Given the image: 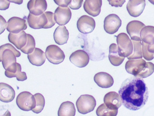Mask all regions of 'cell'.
Returning a JSON list of instances; mask_svg holds the SVG:
<instances>
[{
    "label": "cell",
    "mask_w": 154,
    "mask_h": 116,
    "mask_svg": "<svg viewBox=\"0 0 154 116\" xmlns=\"http://www.w3.org/2000/svg\"><path fill=\"white\" fill-rule=\"evenodd\" d=\"M119 93L123 106L132 111L143 108L149 98L148 89L143 79L135 76L125 80Z\"/></svg>",
    "instance_id": "1"
},
{
    "label": "cell",
    "mask_w": 154,
    "mask_h": 116,
    "mask_svg": "<svg viewBox=\"0 0 154 116\" xmlns=\"http://www.w3.org/2000/svg\"><path fill=\"white\" fill-rule=\"evenodd\" d=\"M21 53L10 44L0 47V59L3 68L8 70L16 63V57H20Z\"/></svg>",
    "instance_id": "2"
},
{
    "label": "cell",
    "mask_w": 154,
    "mask_h": 116,
    "mask_svg": "<svg viewBox=\"0 0 154 116\" xmlns=\"http://www.w3.org/2000/svg\"><path fill=\"white\" fill-rule=\"evenodd\" d=\"M16 104L23 111H31L36 106V99L30 93L24 91L20 93L17 97Z\"/></svg>",
    "instance_id": "3"
},
{
    "label": "cell",
    "mask_w": 154,
    "mask_h": 116,
    "mask_svg": "<svg viewBox=\"0 0 154 116\" xmlns=\"http://www.w3.org/2000/svg\"><path fill=\"white\" fill-rule=\"evenodd\" d=\"M96 105L95 99L92 95H85L80 96L76 102L77 110L80 114H88L94 110Z\"/></svg>",
    "instance_id": "4"
},
{
    "label": "cell",
    "mask_w": 154,
    "mask_h": 116,
    "mask_svg": "<svg viewBox=\"0 0 154 116\" xmlns=\"http://www.w3.org/2000/svg\"><path fill=\"white\" fill-rule=\"evenodd\" d=\"M116 41L120 55L122 56L128 57L133 53V42L127 34H119L116 37Z\"/></svg>",
    "instance_id": "5"
},
{
    "label": "cell",
    "mask_w": 154,
    "mask_h": 116,
    "mask_svg": "<svg viewBox=\"0 0 154 116\" xmlns=\"http://www.w3.org/2000/svg\"><path fill=\"white\" fill-rule=\"evenodd\" d=\"M45 55L48 60L54 65H58L62 63L65 59L63 50L56 45H50L47 48Z\"/></svg>",
    "instance_id": "6"
},
{
    "label": "cell",
    "mask_w": 154,
    "mask_h": 116,
    "mask_svg": "<svg viewBox=\"0 0 154 116\" xmlns=\"http://www.w3.org/2000/svg\"><path fill=\"white\" fill-rule=\"evenodd\" d=\"M122 21L116 14H110L104 21V29L110 34H113L119 31L121 26Z\"/></svg>",
    "instance_id": "7"
},
{
    "label": "cell",
    "mask_w": 154,
    "mask_h": 116,
    "mask_svg": "<svg viewBox=\"0 0 154 116\" xmlns=\"http://www.w3.org/2000/svg\"><path fill=\"white\" fill-rule=\"evenodd\" d=\"M95 26V21L91 16L83 15L77 21V29L83 34L91 33L94 30Z\"/></svg>",
    "instance_id": "8"
},
{
    "label": "cell",
    "mask_w": 154,
    "mask_h": 116,
    "mask_svg": "<svg viewBox=\"0 0 154 116\" xmlns=\"http://www.w3.org/2000/svg\"><path fill=\"white\" fill-rule=\"evenodd\" d=\"M69 60L75 66L83 68L87 66L90 59L88 53L85 50H77L72 53Z\"/></svg>",
    "instance_id": "9"
},
{
    "label": "cell",
    "mask_w": 154,
    "mask_h": 116,
    "mask_svg": "<svg viewBox=\"0 0 154 116\" xmlns=\"http://www.w3.org/2000/svg\"><path fill=\"white\" fill-rule=\"evenodd\" d=\"M146 62L142 59H131L125 63V70L128 73L136 76L141 72L146 65Z\"/></svg>",
    "instance_id": "10"
},
{
    "label": "cell",
    "mask_w": 154,
    "mask_h": 116,
    "mask_svg": "<svg viewBox=\"0 0 154 116\" xmlns=\"http://www.w3.org/2000/svg\"><path fill=\"white\" fill-rule=\"evenodd\" d=\"M27 28L26 20L18 17H13L7 22V30L12 33H19Z\"/></svg>",
    "instance_id": "11"
},
{
    "label": "cell",
    "mask_w": 154,
    "mask_h": 116,
    "mask_svg": "<svg viewBox=\"0 0 154 116\" xmlns=\"http://www.w3.org/2000/svg\"><path fill=\"white\" fill-rule=\"evenodd\" d=\"M146 6V0H129L127 5L130 16L137 18L143 13Z\"/></svg>",
    "instance_id": "12"
},
{
    "label": "cell",
    "mask_w": 154,
    "mask_h": 116,
    "mask_svg": "<svg viewBox=\"0 0 154 116\" xmlns=\"http://www.w3.org/2000/svg\"><path fill=\"white\" fill-rule=\"evenodd\" d=\"M145 27V24L139 21H132L128 24L127 31L130 35L132 40L142 41L140 33L142 29Z\"/></svg>",
    "instance_id": "13"
},
{
    "label": "cell",
    "mask_w": 154,
    "mask_h": 116,
    "mask_svg": "<svg viewBox=\"0 0 154 116\" xmlns=\"http://www.w3.org/2000/svg\"><path fill=\"white\" fill-rule=\"evenodd\" d=\"M72 11L67 7H59L55 11V18L56 23L60 26L68 24L72 18Z\"/></svg>",
    "instance_id": "14"
},
{
    "label": "cell",
    "mask_w": 154,
    "mask_h": 116,
    "mask_svg": "<svg viewBox=\"0 0 154 116\" xmlns=\"http://www.w3.org/2000/svg\"><path fill=\"white\" fill-rule=\"evenodd\" d=\"M29 26L32 29L44 28L48 22V19L45 13L40 15H34L30 13L27 18Z\"/></svg>",
    "instance_id": "15"
},
{
    "label": "cell",
    "mask_w": 154,
    "mask_h": 116,
    "mask_svg": "<svg viewBox=\"0 0 154 116\" xmlns=\"http://www.w3.org/2000/svg\"><path fill=\"white\" fill-rule=\"evenodd\" d=\"M104 103L112 110H118L122 104L121 96L115 92L106 93L104 97Z\"/></svg>",
    "instance_id": "16"
},
{
    "label": "cell",
    "mask_w": 154,
    "mask_h": 116,
    "mask_svg": "<svg viewBox=\"0 0 154 116\" xmlns=\"http://www.w3.org/2000/svg\"><path fill=\"white\" fill-rule=\"evenodd\" d=\"M27 7L30 13L34 15H40L43 14L47 8L46 0H30Z\"/></svg>",
    "instance_id": "17"
},
{
    "label": "cell",
    "mask_w": 154,
    "mask_h": 116,
    "mask_svg": "<svg viewBox=\"0 0 154 116\" xmlns=\"http://www.w3.org/2000/svg\"><path fill=\"white\" fill-rule=\"evenodd\" d=\"M102 5V0H85L83 7L87 13L96 17L100 14Z\"/></svg>",
    "instance_id": "18"
},
{
    "label": "cell",
    "mask_w": 154,
    "mask_h": 116,
    "mask_svg": "<svg viewBox=\"0 0 154 116\" xmlns=\"http://www.w3.org/2000/svg\"><path fill=\"white\" fill-rule=\"evenodd\" d=\"M8 40L17 49L21 50L27 44V34L24 31L19 33H10L8 35Z\"/></svg>",
    "instance_id": "19"
},
{
    "label": "cell",
    "mask_w": 154,
    "mask_h": 116,
    "mask_svg": "<svg viewBox=\"0 0 154 116\" xmlns=\"http://www.w3.org/2000/svg\"><path fill=\"white\" fill-rule=\"evenodd\" d=\"M94 81L99 87L107 89L114 84V79L110 74L106 72H99L94 76Z\"/></svg>",
    "instance_id": "20"
},
{
    "label": "cell",
    "mask_w": 154,
    "mask_h": 116,
    "mask_svg": "<svg viewBox=\"0 0 154 116\" xmlns=\"http://www.w3.org/2000/svg\"><path fill=\"white\" fill-rule=\"evenodd\" d=\"M15 92L10 85L1 82L0 84V100L4 103H9L14 100Z\"/></svg>",
    "instance_id": "21"
},
{
    "label": "cell",
    "mask_w": 154,
    "mask_h": 116,
    "mask_svg": "<svg viewBox=\"0 0 154 116\" xmlns=\"http://www.w3.org/2000/svg\"><path fill=\"white\" fill-rule=\"evenodd\" d=\"M45 53L40 48H35L32 53L28 54V58L32 65L36 66H42L45 63Z\"/></svg>",
    "instance_id": "22"
},
{
    "label": "cell",
    "mask_w": 154,
    "mask_h": 116,
    "mask_svg": "<svg viewBox=\"0 0 154 116\" xmlns=\"http://www.w3.org/2000/svg\"><path fill=\"white\" fill-rule=\"evenodd\" d=\"M125 57L120 55L118 46L112 44L109 47V59L113 66H119L122 63Z\"/></svg>",
    "instance_id": "23"
},
{
    "label": "cell",
    "mask_w": 154,
    "mask_h": 116,
    "mask_svg": "<svg viewBox=\"0 0 154 116\" xmlns=\"http://www.w3.org/2000/svg\"><path fill=\"white\" fill-rule=\"evenodd\" d=\"M54 40L57 44L63 45L68 42L69 32L64 26H60L56 28L54 33Z\"/></svg>",
    "instance_id": "24"
},
{
    "label": "cell",
    "mask_w": 154,
    "mask_h": 116,
    "mask_svg": "<svg viewBox=\"0 0 154 116\" xmlns=\"http://www.w3.org/2000/svg\"><path fill=\"white\" fill-rule=\"evenodd\" d=\"M140 37L142 41L149 45L154 44V27L145 26L141 31Z\"/></svg>",
    "instance_id": "25"
},
{
    "label": "cell",
    "mask_w": 154,
    "mask_h": 116,
    "mask_svg": "<svg viewBox=\"0 0 154 116\" xmlns=\"http://www.w3.org/2000/svg\"><path fill=\"white\" fill-rule=\"evenodd\" d=\"M76 109L74 104L71 102H66L62 103L58 111L59 116H74Z\"/></svg>",
    "instance_id": "26"
},
{
    "label": "cell",
    "mask_w": 154,
    "mask_h": 116,
    "mask_svg": "<svg viewBox=\"0 0 154 116\" xmlns=\"http://www.w3.org/2000/svg\"><path fill=\"white\" fill-rule=\"evenodd\" d=\"M133 44V53L128 56L127 58L129 60L142 59V48L141 41L132 40Z\"/></svg>",
    "instance_id": "27"
},
{
    "label": "cell",
    "mask_w": 154,
    "mask_h": 116,
    "mask_svg": "<svg viewBox=\"0 0 154 116\" xmlns=\"http://www.w3.org/2000/svg\"><path fill=\"white\" fill-rule=\"evenodd\" d=\"M118 114V110H112L103 104L98 106L96 110V114L98 116H115Z\"/></svg>",
    "instance_id": "28"
},
{
    "label": "cell",
    "mask_w": 154,
    "mask_h": 116,
    "mask_svg": "<svg viewBox=\"0 0 154 116\" xmlns=\"http://www.w3.org/2000/svg\"><path fill=\"white\" fill-rule=\"evenodd\" d=\"M36 99V106L32 111L35 114H39L43 110L45 105V99L43 95L40 93H36L34 95Z\"/></svg>",
    "instance_id": "29"
},
{
    "label": "cell",
    "mask_w": 154,
    "mask_h": 116,
    "mask_svg": "<svg viewBox=\"0 0 154 116\" xmlns=\"http://www.w3.org/2000/svg\"><path fill=\"white\" fill-rule=\"evenodd\" d=\"M35 48V41L34 37L29 34H27V42L26 45L21 48L22 52L24 54L32 53Z\"/></svg>",
    "instance_id": "30"
},
{
    "label": "cell",
    "mask_w": 154,
    "mask_h": 116,
    "mask_svg": "<svg viewBox=\"0 0 154 116\" xmlns=\"http://www.w3.org/2000/svg\"><path fill=\"white\" fill-rule=\"evenodd\" d=\"M154 72V64L152 63H146V65L143 69L135 77H140L141 78H146L151 76Z\"/></svg>",
    "instance_id": "31"
},
{
    "label": "cell",
    "mask_w": 154,
    "mask_h": 116,
    "mask_svg": "<svg viewBox=\"0 0 154 116\" xmlns=\"http://www.w3.org/2000/svg\"><path fill=\"white\" fill-rule=\"evenodd\" d=\"M17 69L16 72L13 74H11V76L8 78H11L14 77H16L17 80L18 81H20V82H23V81L27 80V74L24 72H22L21 65L19 63H17Z\"/></svg>",
    "instance_id": "32"
},
{
    "label": "cell",
    "mask_w": 154,
    "mask_h": 116,
    "mask_svg": "<svg viewBox=\"0 0 154 116\" xmlns=\"http://www.w3.org/2000/svg\"><path fill=\"white\" fill-rule=\"evenodd\" d=\"M149 45L142 41V55L144 58L147 60H152L154 58V53L150 52L148 50Z\"/></svg>",
    "instance_id": "33"
},
{
    "label": "cell",
    "mask_w": 154,
    "mask_h": 116,
    "mask_svg": "<svg viewBox=\"0 0 154 116\" xmlns=\"http://www.w3.org/2000/svg\"><path fill=\"white\" fill-rule=\"evenodd\" d=\"M45 14L48 19V22L44 27V28L45 29L51 28L56 24V22L55 21V14H54L53 13H52L51 11H46Z\"/></svg>",
    "instance_id": "34"
},
{
    "label": "cell",
    "mask_w": 154,
    "mask_h": 116,
    "mask_svg": "<svg viewBox=\"0 0 154 116\" xmlns=\"http://www.w3.org/2000/svg\"><path fill=\"white\" fill-rule=\"evenodd\" d=\"M83 2V0H72L69 5V8L73 10H77L81 7Z\"/></svg>",
    "instance_id": "35"
},
{
    "label": "cell",
    "mask_w": 154,
    "mask_h": 116,
    "mask_svg": "<svg viewBox=\"0 0 154 116\" xmlns=\"http://www.w3.org/2000/svg\"><path fill=\"white\" fill-rule=\"evenodd\" d=\"M110 5L115 7H121L125 2V0H108Z\"/></svg>",
    "instance_id": "36"
},
{
    "label": "cell",
    "mask_w": 154,
    "mask_h": 116,
    "mask_svg": "<svg viewBox=\"0 0 154 116\" xmlns=\"http://www.w3.org/2000/svg\"><path fill=\"white\" fill-rule=\"evenodd\" d=\"M56 5L63 7H67L72 2V0H54Z\"/></svg>",
    "instance_id": "37"
},
{
    "label": "cell",
    "mask_w": 154,
    "mask_h": 116,
    "mask_svg": "<svg viewBox=\"0 0 154 116\" xmlns=\"http://www.w3.org/2000/svg\"><path fill=\"white\" fill-rule=\"evenodd\" d=\"M10 2L8 0H0V9L5 11L9 7Z\"/></svg>",
    "instance_id": "38"
},
{
    "label": "cell",
    "mask_w": 154,
    "mask_h": 116,
    "mask_svg": "<svg viewBox=\"0 0 154 116\" xmlns=\"http://www.w3.org/2000/svg\"><path fill=\"white\" fill-rule=\"evenodd\" d=\"M10 2L14 3L17 5H21L23 3V0H8Z\"/></svg>",
    "instance_id": "39"
},
{
    "label": "cell",
    "mask_w": 154,
    "mask_h": 116,
    "mask_svg": "<svg viewBox=\"0 0 154 116\" xmlns=\"http://www.w3.org/2000/svg\"><path fill=\"white\" fill-rule=\"evenodd\" d=\"M148 50L151 53H154V44L152 45H149V46H148Z\"/></svg>",
    "instance_id": "40"
},
{
    "label": "cell",
    "mask_w": 154,
    "mask_h": 116,
    "mask_svg": "<svg viewBox=\"0 0 154 116\" xmlns=\"http://www.w3.org/2000/svg\"><path fill=\"white\" fill-rule=\"evenodd\" d=\"M150 2L154 5V0H148Z\"/></svg>",
    "instance_id": "41"
}]
</instances>
